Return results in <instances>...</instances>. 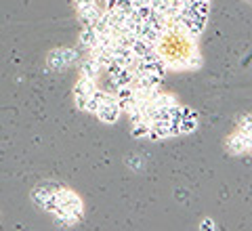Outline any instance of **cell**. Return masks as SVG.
Wrapping results in <instances>:
<instances>
[{"label": "cell", "instance_id": "6da1fadb", "mask_svg": "<svg viewBox=\"0 0 252 231\" xmlns=\"http://www.w3.org/2000/svg\"><path fill=\"white\" fill-rule=\"evenodd\" d=\"M55 196H57V202H59V208L55 210V214H63V217H69V219H74L76 223L82 219V214H84V204H82L80 196H78L76 191L67 189V187H59Z\"/></svg>", "mask_w": 252, "mask_h": 231}, {"label": "cell", "instance_id": "277c9868", "mask_svg": "<svg viewBox=\"0 0 252 231\" xmlns=\"http://www.w3.org/2000/svg\"><path fill=\"white\" fill-rule=\"evenodd\" d=\"M225 147L227 151H231V154L240 156V154H252V137L242 131H235L229 139L225 141Z\"/></svg>", "mask_w": 252, "mask_h": 231}, {"label": "cell", "instance_id": "52a82bcc", "mask_svg": "<svg viewBox=\"0 0 252 231\" xmlns=\"http://www.w3.org/2000/svg\"><path fill=\"white\" fill-rule=\"evenodd\" d=\"M80 71H82V76L91 78V80H97L99 74L103 71V67L99 66V61H97V59L91 57V55H89V57H86V59L82 61V69H80Z\"/></svg>", "mask_w": 252, "mask_h": 231}, {"label": "cell", "instance_id": "30bf717a", "mask_svg": "<svg viewBox=\"0 0 252 231\" xmlns=\"http://www.w3.org/2000/svg\"><path fill=\"white\" fill-rule=\"evenodd\" d=\"M118 13H122L124 17H130L135 13V0H116V9Z\"/></svg>", "mask_w": 252, "mask_h": 231}, {"label": "cell", "instance_id": "5b68a950", "mask_svg": "<svg viewBox=\"0 0 252 231\" xmlns=\"http://www.w3.org/2000/svg\"><path fill=\"white\" fill-rule=\"evenodd\" d=\"M61 185H57V183H51V181H44L40 183V185H36L34 189H32V202H34V206H38V208H42V202H44V198H49L53 194H57V189Z\"/></svg>", "mask_w": 252, "mask_h": 231}, {"label": "cell", "instance_id": "ac0fdd59", "mask_svg": "<svg viewBox=\"0 0 252 231\" xmlns=\"http://www.w3.org/2000/svg\"><path fill=\"white\" fill-rule=\"evenodd\" d=\"M248 2H252V0H248Z\"/></svg>", "mask_w": 252, "mask_h": 231}, {"label": "cell", "instance_id": "3957f363", "mask_svg": "<svg viewBox=\"0 0 252 231\" xmlns=\"http://www.w3.org/2000/svg\"><path fill=\"white\" fill-rule=\"evenodd\" d=\"M94 89H97V80H91L86 76L78 78V82L74 84V101L78 109L86 111V103H89V97L93 95Z\"/></svg>", "mask_w": 252, "mask_h": 231}, {"label": "cell", "instance_id": "7c38bea8", "mask_svg": "<svg viewBox=\"0 0 252 231\" xmlns=\"http://www.w3.org/2000/svg\"><path fill=\"white\" fill-rule=\"evenodd\" d=\"M130 126H132V129H130L132 137H137V139H149V124L139 122V124H130Z\"/></svg>", "mask_w": 252, "mask_h": 231}, {"label": "cell", "instance_id": "7a4b0ae2", "mask_svg": "<svg viewBox=\"0 0 252 231\" xmlns=\"http://www.w3.org/2000/svg\"><path fill=\"white\" fill-rule=\"evenodd\" d=\"M94 116H97L103 124H116L118 120H120L122 107H120V103H118L114 93H107L105 101L99 105V109H97V114H94Z\"/></svg>", "mask_w": 252, "mask_h": 231}, {"label": "cell", "instance_id": "9a60e30c", "mask_svg": "<svg viewBox=\"0 0 252 231\" xmlns=\"http://www.w3.org/2000/svg\"><path fill=\"white\" fill-rule=\"evenodd\" d=\"M181 118H195V111L191 107H181Z\"/></svg>", "mask_w": 252, "mask_h": 231}, {"label": "cell", "instance_id": "9c48e42d", "mask_svg": "<svg viewBox=\"0 0 252 231\" xmlns=\"http://www.w3.org/2000/svg\"><path fill=\"white\" fill-rule=\"evenodd\" d=\"M198 129V116L195 118H181L179 122V134H189Z\"/></svg>", "mask_w": 252, "mask_h": 231}, {"label": "cell", "instance_id": "ba28073f", "mask_svg": "<svg viewBox=\"0 0 252 231\" xmlns=\"http://www.w3.org/2000/svg\"><path fill=\"white\" fill-rule=\"evenodd\" d=\"M80 44L84 46L86 51H91V49H94V46L99 44V34H97V30H94L93 26L82 28V32H80Z\"/></svg>", "mask_w": 252, "mask_h": 231}, {"label": "cell", "instance_id": "5bb4252c", "mask_svg": "<svg viewBox=\"0 0 252 231\" xmlns=\"http://www.w3.org/2000/svg\"><path fill=\"white\" fill-rule=\"evenodd\" d=\"M191 2H193V13L198 15V17L208 19V15H210V2H198V0H191Z\"/></svg>", "mask_w": 252, "mask_h": 231}, {"label": "cell", "instance_id": "4fadbf2b", "mask_svg": "<svg viewBox=\"0 0 252 231\" xmlns=\"http://www.w3.org/2000/svg\"><path fill=\"white\" fill-rule=\"evenodd\" d=\"M238 131L246 132V134L252 137V116L250 114H244V116L238 118Z\"/></svg>", "mask_w": 252, "mask_h": 231}, {"label": "cell", "instance_id": "8fae6325", "mask_svg": "<svg viewBox=\"0 0 252 231\" xmlns=\"http://www.w3.org/2000/svg\"><path fill=\"white\" fill-rule=\"evenodd\" d=\"M154 105H156V107H170V105H177V99L172 97V95L162 93V91H160V95H158V99L154 101Z\"/></svg>", "mask_w": 252, "mask_h": 231}, {"label": "cell", "instance_id": "8992f818", "mask_svg": "<svg viewBox=\"0 0 252 231\" xmlns=\"http://www.w3.org/2000/svg\"><path fill=\"white\" fill-rule=\"evenodd\" d=\"M74 61H76V53L72 49H59V51H53L49 55V66L53 69H61Z\"/></svg>", "mask_w": 252, "mask_h": 231}, {"label": "cell", "instance_id": "2e32d148", "mask_svg": "<svg viewBox=\"0 0 252 231\" xmlns=\"http://www.w3.org/2000/svg\"><path fill=\"white\" fill-rule=\"evenodd\" d=\"M200 227H202V229H215V223H212L210 219H204Z\"/></svg>", "mask_w": 252, "mask_h": 231}, {"label": "cell", "instance_id": "e0dca14e", "mask_svg": "<svg viewBox=\"0 0 252 231\" xmlns=\"http://www.w3.org/2000/svg\"><path fill=\"white\" fill-rule=\"evenodd\" d=\"M198 2H210V0H198Z\"/></svg>", "mask_w": 252, "mask_h": 231}]
</instances>
